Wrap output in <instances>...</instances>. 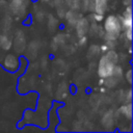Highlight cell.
Wrapping results in <instances>:
<instances>
[{
	"label": "cell",
	"mask_w": 133,
	"mask_h": 133,
	"mask_svg": "<svg viewBox=\"0 0 133 133\" xmlns=\"http://www.w3.org/2000/svg\"><path fill=\"white\" fill-rule=\"evenodd\" d=\"M104 31H105V41L106 42H114L122 33V23L119 17L110 15L104 21Z\"/></svg>",
	"instance_id": "obj_1"
},
{
	"label": "cell",
	"mask_w": 133,
	"mask_h": 133,
	"mask_svg": "<svg viewBox=\"0 0 133 133\" xmlns=\"http://www.w3.org/2000/svg\"><path fill=\"white\" fill-rule=\"evenodd\" d=\"M75 27H76L77 34L80 37H82L87 33V31L89 29V22L86 18H79L75 24Z\"/></svg>",
	"instance_id": "obj_3"
},
{
	"label": "cell",
	"mask_w": 133,
	"mask_h": 133,
	"mask_svg": "<svg viewBox=\"0 0 133 133\" xmlns=\"http://www.w3.org/2000/svg\"><path fill=\"white\" fill-rule=\"evenodd\" d=\"M123 31H124V33H125L126 38H127L129 42H131V41H132V27L126 28V29H124Z\"/></svg>",
	"instance_id": "obj_9"
},
{
	"label": "cell",
	"mask_w": 133,
	"mask_h": 133,
	"mask_svg": "<svg viewBox=\"0 0 133 133\" xmlns=\"http://www.w3.org/2000/svg\"><path fill=\"white\" fill-rule=\"evenodd\" d=\"M0 46H1L4 50H8V49L10 48V46H11V42H10V39H9L7 36L2 35V36L0 37Z\"/></svg>",
	"instance_id": "obj_8"
},
{
	"label": "cell",
	"mask_w": 133,
	"mask_h": 133,
	"mask_svg": "<svg viewBox=\"0 0 133 133\" xmlns=\"http://www.w3.org/2000/svg\"><path fill=\"white\" fill-rule=\"evenodd\" d=\"M107 0H94V11L99 15H104L107 10Z\"/></svg>",
	"instance_id": "obj_4"
},
{
	"label": "cell",
	"mask_w": 133,
	"mask_h": 133,
	"mask_svg": "<svg viewBox=\"0 0 133 133\" xmlns=\"http://www.w3.org/2000/svg\"><path fill=\"white\" fill-rule=\"evenodd\" d=\"M119 111H121L127 118L131 119V117H132V105H131V103H128L127 105L122 106L121 109H119Z\"/></svg>",
	"instance_id": "obj_7"
},
{
	"label": "cell",
	"mask_w": 133,
	"mask_h": 133,
	"mask_svg": "<svg viewBox=\"0 0 133 133\" xmlns=\"http://www.w3.org/2000/svg\"><path fill=\"white\" fill-rule=\"evenodd\" d=\"M123 2H124V4H125V5H131L132 0H123Z\"/></svg>",
	"instance_id": "obj_12"
},
{
	"label": "cell",
	"mask_w": 133,
	"mask_h": 133,
	"mask_svg": "<svg viewBox=\"0 0 133 133\" xmlns=\"http://www.w3.org/2000/svg\"><path fill=\"white\" fill-rule=\"evenodd\" d=\"M125 77H126V80L128 81L129 84L132 83V70H128L125 74Z\"/></svg>",
	"instance_id": "obj_10"
},
{
	"label": "cell",
	"mask_w": 133,
	"mask_h": 133,
	"mask_svg": "<svg viewBox=\"0 0 133 133\" xmlns=\"http://www.w3.org/2000/svg\"><path fill=\"white\" fill-rule=\"evenodd\" d=\"M103 19V15H99V14H96L95 12V15H94V20L96 21V22H99V21H101Z\"/></svg>",
	"instance_id": "obj_11"
},
{
	"label": "cell",
	"mask_w": 133,
	"mask_h": 133,
	"mask_svg": "<svg viewBox=\"0 0 133 133\" xmlns=\"http://www.w3.org/2000/svg\"><path fill=\"white\" fill-rule=\"evenodd\" d=\"M65 19H66V21H68L71 25L75 26L76 22H77L78 19H79V16H78V14H77L76 10L71 9V10H69V11L66 12V15H65Z\"/></svg>",
	"instance_id": "obj_6"
},
{
	"label": "cell",
	"mask_w": 133,
	"mask_h": 133,
	"mask_svg": "<svg viewBox=\"0 0 133 133\" xmlns=\"http://www.w3.org/2000/svg\"><path fill=\"white\" fill-rule=\"evenodd\" d=\"M4 65L7 70H10V71H14L18 68V59L17 57H15L14 55L9 54L5 57V60H4Z\"/></svg>",
	"instance_id": "obj_5"
},
{
	"label": "cell",
	"mask_w": 133,
	"mask_h": 133,
	"mask_svg": "<svg viewBox=\"0 0 133 133\" xmlns=\"http://www.w3.org/2000/svg\"><path fill=\"white\" fill-rule=\"evenodd\" d=\"M116 63H117V61L109 58L107 55L102 56L99 60V63H98V75H99V77L102 78V79H104L106 77H109L112 74Z\"/></svg>",
	"instance_id": "obj_2"
}]
</instances>
